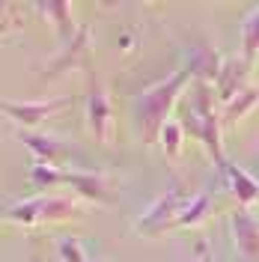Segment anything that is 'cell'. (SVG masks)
<instances>
[{
  "instance_id": "6da1fadb",
  "label": "cell",
  "mask_w": 259,
  "mask_h": 262,
  "mask_svg": "<svg viewBox=\"0 0 259 262\" xmlns=\"http://www.w3.org/2000/svg\"><path fill=\"white\" fill-rule=\"evenodd\" d=\"M191 83H194V72L185 66V69H176L173 75H167L164 81L146 86L143 93L134 98V114H137V128H140L143 143H158L161 140V128L170 122L167 116L173 111V104Z\"/></svg>"
},
{
  "instance_id": "7a4b0ae2",
  "label": "cell",
  "mask_w": 259,
  "mask_h": 262,
  "mask_svg": "<svg viewBox=\"0 0 259 262\" xmlns=\"http://www.w3.org/2000/svg\"><path fill=\"white\" fill-rule=\"evenodd\" d=\"M221 116L214 111V86H209L206 81H194L191 86V101L182 104V128L185 134H191L194 140H200L209 149L211 161L218 167H224V149H221Z\"/></svg>"
},
{
  "instance_id": "3957f363",
  "label": "cell",
  "mask_w": 259,
  "mask_h": 262,
  "mask_svg": "<svg viewBox=\"0 0 259 262\" xmlns=\"http://www.w3.org/2000/svg\"><path fill=\"white\" fill-rule=\"evenodd\" d=\"M185 200H188V196H182V191H179L176 185L167 188V191L140 214L137 229L146 232V235H158V232H164V229L176 227V217H179V212H182V206H185Z\"/></svg>"
},
{
  "instance_id": "277c9868",
  "label": "cell",
  "mask_w": 259,
  "mask_h": 262,
  "mask_svg": "<svg viewBox=\"0 0 259 262\" xmlns=\"http://www.w3.org/2000/svg\"><path fill=\"white\" fill-rule=\"evenodd\" d=\"M72 104V98H48V101H0V111L6 116H12L18 125H24V128H30L33 125H39L42 119H48L54 116L57 111H63Z\"/></svg>"
},
{
  "instance_id": "5b68a950",
  "label": "cell",
  "mask_w": 259,
  "mask_h": 262,
  "mask_svg": "<svg viewBox=\"0 0 259 262\" xmlns=\"http://www.w3.org/2000/svg\"><path fill=\"white\" fill-rule=\"evenodd\" d=\"M87 122H90V131L96 134L98 143H111V134H114V104L107 93L93 83L90 86V96H87Z\"/></svg>"
},
{
  "instance_id": "8992f818",
  "label": "cell",
  "mask_w": 259,
  "mask_h": 262,
  "mask_svg": "<svg viewBox=\"0 0 259 262\" xmlns=\"http://www.w3.org/2000/svg\"><path fill=\"white\" fill-rule=\"evenodd\" d=\"M90 42H93L90 30L81 27V30L75 33V39L51 60L48 78H57V75L66 72V69H90V66H93V48H90Z\"/></svg>"
},
{
  "instance_id": "52a82bcc",
  "label": "cell",
  "mask_w": 259,
  "mask_h": 262,
  "mask_svg": "<svg viewBox=\"0 0 259 262\" xmlns=\"http://www.w3.org/2000/svg\"><path fill=\"white\" fill-rule=\"evenodd\" d=\"M63 185L75 188L81 196L93 203H114L116 188L104 173H83V170H63Z\"/></svg>"
},
{
  "instance_id": "ba28073f",
  "label": "cell",
  "mask_w": 259,
  "mask_h": 262,
  "mask_svg": "<svg viewBox=\"0 0 259 262\" xmlns=\"http://www.w3.org/2000/svg\"><path fill=\"white\" fill-rule=\"evenodd\" d=\"M250 72H253V66L247 63L244 57H229V60H224V69H221V75H218V81H214L218 98H221L224 104H229L242 90H247Z\"/></svg>"
},
{
  "instance_id": "9c48e42d",
  "label": "cell",
  "mask_w": 259,
  "mask_h": 262,
  "mask_svg": "<svg viewBox=\"0 0 259 262\" xmlns=\"http://www.w3.org/2000/svg\"><path fill=\"white\" fill-rule=\"evenodd\" d=\"M18 140L30 149L39 161H45V164L60 167V164L69 158V146H66L60 137H54V134H42V131L21 128V131H18Z\"/></svg>"
},
{
  "instance_id": "30bf717a",
  "label": "cell",
  "mask_w": 259,
  "mask_h": 262,
  "mask_svg": "<svg viewBox=\"0 0 259 262\" xmlns=\"http://www.w3.org/2000/svg\"><path fill=\"white\" fill-rule=\"evenodd\" d=\"M232 235H235V247L247 262L259 259V221L247 209H235L232 212Z\"/></svg>"
},
{
  "instance_id": "8fae6325",
  "label": "cell",
  "mask_w": 259,
  "mask_h": 262,
  "mask_svg": "<svg viewBox=\"0 0 259 262\" xmlns=\"http://www.w3.org/2000/svg\"><path fill=\"white\" fill-rule=\"evenodd\" d=\"M188 69L194 72L197 81H206L214 86L221 69H224V57L218 54V48H211V45H194L191 54H188Z\"/></svg>"
},
{
  "instance_id": "7c38bea8",
  "label": "cell",
  "mask_w": 259,
  "mask_h": 262,
  "mask_svg": "<svg viewBox=\"0 0 259 262\" xmlns=\"http://www.w3.org/2000/svg\"><path fill=\"white\" fill-rule=\"evenodd\" d=\"M224 173H227V182H229V191H232V196L239 200V209H247V206H253L259 200V182L247 173V170H242L239 164L227 161L224 167H221Z\"/></svg>"
},
{
  "instance_id": "4fadbf2b",
  "label": "cell",
  "mask_w": 259,
  "mask_h": 262,
  "mask_svg": "<svg viewBox=\"0 0 259 262\" xmlns=\"http://www.w3.org/2000/svg\"><path fill=\"white\" fill-rule=\"evenodd\" d=\"M45 209H48V196L39 194L30 196V200H21L15 206L6 209V221H15V224H42L45 221Z\"/></svg>"
},
{
  "instance_id": "5bb4252c",
  "label": "cell",
  "mask_w": 259,
  "mask_h": 262,
  "mask_svg": "<svg viewBox=\"0 0 259 262\" xmlns=\"http://www.w3.org/2000/svg\"><path fill=\"white\" fill-rule=\"evenodd\" d=\"M256 104H259V90H256V86H247V90H242V93L232 98L227 107H224L221 122H224V125H235V122H242V119L250 114Z\"/></svg>"
},
{
  "instance_id": "9a60e30c",
  "label": "cell",
  "mask_w": 259,
  "mask_h": 262,
  "mask_svg": "<svg viewBox=\"0 0 259 262\" xmlns=\"http://www.w3.org/2000/svg\"><path fill=\"white\" fill-rule=\"evenodd\" d=\"M256 54H259V6H253L242 18V57L253 66Z\"/></svg>"
},
{
  "instance_id": "2e32d148",
  "label": "cell",
  "mask_w": 259,
  "mask_h": 262,
  "mask_svg": "<svg viewBox=\"0 0 259 262\" xmlns=\"http://www.w3.org/2000/svg\"><path fill=\"white\" fill-rule=\"evenodd\" d=\"M209 206H211L209 194L188 196L185 206H182V212H179V217H176V227H197V224H203L209 217Z\"/></svg>"
},
{
  "instance_id": "e0dca14e",
  "label": "cell",
  "mask_w": 259,
  "mask_h": 262,
  "mask_svg": "<svg viewBox=\"0 0 259 262\" xmlns=\"http://www.w3.org/2000/svg\"><path fill=\"white\" fill-rule=\"evenodd\" d=\"M42 12H48V15H57V30L60 36H72L75 33V21H72V3H66V0H54V3H42L39 6Z\"/></svg>"
},
{
  "instance_id": "ac0fdd59",
  "label": "cell",
  "mask_w": 259,
  "mask_h": 262,
  "mask_svg": "<svg viewBox=\"0 0 259 262\" xmlns=\"http://www.w3.org/2000/svg\"><path fill=\"white\" fill-rule=\"evenodd\" d=\"M30 182L36 188H57V185H63V170L54 167V164L36 161L30 167Z\"/></svg>"
},
{
  "instance_id": "d6986e66",
  "label": "cell",
  "mask_w": 259,
  "mask_h": 262,
  "mask_svg": "<svg viewBox=\"0 0 259 262\" xmlns=\"http://www.w3.org/2000/svg\"><path fill=\"white\" fill-rule=\"evenodd\" d=\"M182 140H185V128H182V122L170 119V122H167V125L161 128V143H164V152H167V158H179Z\"/></svg>"
},
{
  "instance_id": "ffe728a7",
  "label": "cell",
  "mask_w": 259,
  "mask_h": 262,
  "mask_svg": "<svg viewBox=\"0 0 259 262\" xmlns=\"http://www.w3.org/2000/svg\"><path fill=\"white\" fill-rule=\"evenodd\" d=\"M57 247H60V256H63L66 262H90V256H87V247H83L78 238H72V235L60 238V242H57Z\"/></svg>"
},
{
  "instance_id": "44dd1931",
  "label": "cell",
  "mask_w": 259,
  "mask_h": 262,
  "mask_svg": "<svg viewBox=\"0 0 259 262\" xmlns=\"http://www.w3.org/2000/svg\"><path fill=\"white\" fill-rule=\"evenodd\" d=\"M0 217H6V209H3V206H0Z\"/></svg>"
},
{
  "instance_id": "7402d4cb",
  "label": "cell",
  "mask_w": 259,
  "mask_h": 262,
  "mask_svg": "<svg viewBox=\"0 0 259 262\" xmlns=\"http://www.w3.org/2000/svg\"><path fill=\"white\" fill-rule=\"evenodd\" d=\"M206 262H211V256H206Z\"/></svg>"
},
{
  "instance_id": "603a6c76",
  "label": "cell",
  "mask_w": 259,
  "mask_h": 262,
  "mask_svg": "<svg viewBox=\"0 0 259 262\" xmlns=\"http://www.w3.org/2000/svg\"><path fill=\"white\" fill-rule=\"evenodd\" d=\"M96 262H104V259H96Z\"/></svg>"
}]
</instances>
